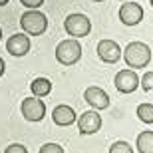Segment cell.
<instances>
[{
  "label": "cell",
  "mask_w": 153,
  "mask_h": 153,
  "mask_svg": "<svg viewBox=\"0 0 153 153\" xmlns=\"http://www.w3.org/2000/svg\"><path fill=\"white\" fill-rule=\"evenodd\" d=\"M123 60L129 70L145 68L151 62V48L143 42H129L123 50Z\"/></svg>",
  "instance_id": "obj_1"
},
{
  "label": "cell",
  "mask_w": 153,
  "mask_h": 153,
  "mask_svg": "<svg viewBox=\"0 0 153 153\" xmlns=\"http://www.w3.org/2000/svg\"><path fill=\"white\" fill-rule=\"evenodd\" d=\"M20 26L28 36H40L48 28V18L40 10H26L20 16Z\"/></svg>",
  "instance_id": "obj_2"
},
{
  "label": "cell",
  "mask_w": 153,
  "mask_h": 153,
  "mask_svg": "<svg viewBox=\"0 0 153 153\" xmlns=\"http://www.w3.org/2000/svg\"><path fill=\"white\" fill-rule=\"evenodd\" d=\"M79 58H82V46L76 38L62 40L56 46V60L62 66H74Z\"/></svg>",
  "instance_id": "obj_3"
},
{
  "label": "cell",
  "mask_w": 153,
  "mask_h": 153,
  "mask_svg": "<svg viewBox=\"0 0 153 153\" xmlns=\"http://www.w3.org/2000/svg\"><path fill=\"white\" fill-rule=\"evenodd\" d=\"M64 28L70 36H74L76 40L84 38L91 32V20L85 14H70L66 20H64Z\"/></svg>",
  "instance_id": "obj_4"
},
{
  "label": "cell",
  "mask_w": 153,
  "mask_h": 153,
  "mask_svg": "<svg viewBox=\"0 0 153 153\" xmlns=\"http://www.w3.org/2000/svg\"><path fill=\"white\" fill-rule=\"evenodd\" d=\"M114 84L117 88V91H121V94H133L141 85V79L135 74V70L127 68V70H119L117 74H115Z\"/></svg>",
  "instance_id": "obj_5"
},
{
  "label": "cell",
  "mask_w": 153,
  "mask_h": 153,
  "mask_svg": "<svg viewBox=\"0 0 153 153\" xmlns=\"http://www.w3.org/2000/svg\"><path fill=\"white\" fill-rule=\"evenodd\" d=\"M20 111H22L24 119L26 121H42L46 115V103L40 100V97H26L22 102V105H20Z\"/></svg>",
  "instance_id": "obj_6"
},
{
  "label": "cell",
  "mask_w": 153,
  "mask_h": 153,
  "mask_svg": "<svg viewBox=\"0 0 153 153\" xmlns=\"http://www.w3.org/2000/svg\"><path fill=\"white\" fill-rule=\"evenodd\" d=\"M96 52H97V56H100V60L105 64H115L121 58V54H123L115 40H100Z\"/></svg>",
  "instance_id": "obj_7"
},
{
  "label": "cell",
  "mask_w": 153,
  "mask_h": 153,
  "mask_svg": "<svg viewBox=\"0 0 153 153\" xmlns=\"http://www.w3.org/2000/svg\"><path fill=\"white\" fill-rule=\"evenodd\" d=\"M102 127V115L97 111H84L78 117V129L82 135H94Z\"/></svg>",
  "instance_id": "obj_8"
},
{
  "label": "cell",
  "mask_w": 153,
  "mask_h": 153,
  "mask_svg": "<svg viewBox=\"0 0 153 153\" xmlns=\"http://www.w3.org/2000/svg\"><path fill=\"white\" fill-rule=\"evenodd\" d=\"M6 52L14 58H22L30 52V38L28 34H12L6 40Z\"/></svg>",
  "instance_id": "obj_9"
},
{
  "label": "cell",
  "mask_w": 153,
  "mask_h": 153,
  "mask_svg": "<svg viewBox=\"0 0 153 153\" xmlns=\"http://www.w3.org/2000/svg\"><path fill=\"white\" fill-rule=\"evenodd\" d=\"M143 18V8L141 4L137 2H125L119 8V20L125 24V26H135V24L141 22Z\"/></svg>",
  "instance_id": "obj_10"
},
{
  "label": "cell",
  "mask_w": 153,
  "mask_h": 153,
  "mask_svg": "<svg viewBox=\"0 0 153 153\" xmlns=\"http://www.w3.org/2000/svg\"><path fill=\"white\" fill-rule=\"evenodd\" d=\"M84 100L90 103L94 109H105L109 108V96L102 88H97V85H91L88 90L84 91Z\"/></svg>",
  "instance_id": "obj_11"
},
{
  "label": "cell",
  "mask_w": 153,
  "mask_h": 153,
  "mask_svg": "<svg viewBox=\"0 0 153 153\" xmlns=\"http://www.w3.org/2000/svg\"><path fill=\"white\" fill-rule=\"evenodd\" d=\"M52 119H54V123L60 125V127H68V125L76 123V111L70 108V105H66V103H60V105H56L54 111H52Z\"/></svg>",
  "instance_id": "obj_12"
},
{
  "label": "cell",
  "mask_w": 153,
  "mask_h": 153,
  "mask_svg": "<svg viewBox=\"0 0 153 153\" xmlns=\"http://www.w3.org/2000/svg\"><path fill=\"white\" fill-rule=\"evenodd\" d=\"M30 90H32V96L34 97H46L52 91V84L48 78H36L30 84Z\"/></svg>",
  "instance_id": "obj_13"
},
{
  "label": "cell",
  "mask_w": 153,
  "mask_h": 153,
  "mask_svg": "<svg viewBox=\"0 0 153 153\" xmlns=\"http://www.w3.org/2000/svg\"><path fill=\"white\" fill-rule=\"evenodd\" d=\"M135 147L139 153H153V131H141L135 139Z\"/></svg>",
  "instance_id": "obj_14"
},
{
  "label": "cell",
  "mask_w": 153,
  "mask_h": 153,
  "mask_svg": "<svg viewBox=\"0 0 153 153\" xmlns=\"http://www.w3.org/2000/svg\"><path fill=\"white\" fill-rule=\"evenodd\" d=\"M137 117L143 123H153V103H139L137 108Z\"/></svg>",
  "instance_id": "obj_15"
},
{
  "label": "cell",
  "mask_w": 153,
  "mask_h": 153,
  "mask_svg": "<svg viewBox=\"0 0 153 153\" xmlns=\"http://www.w3.org/2000/svg\"><path fill=\"white\" fill-rule=\"evenodd\" d=\"M109 153H133V147L127 141H115V143H111Z\"/></svg>",
  "instance_id": "obj_16"
},
{
  "label": "cell",
  "mask_w": 153,
  "mask_h": 153,
  "mask_svg": "<svg viewBox=\"0 0 153 153\" xmlns=\"http://www.w3.org/2000/svg\"><path fill=\"white\" fill-rule=\"evenodd\" d=\"M141 90H145V91L153 90V72H145L141 76Z\"/></svg>",
  "instance_id": "obj_17"
},
{
  "label": "cell",
  "mask_w": 153,
  "mask_h": 153,
  "mask_svg": "<svg viewBox=\"0 0 153 153\" xmlns=\"http://www.w3.org/2000/svg\"><path fill=\"white\" fill-rule=\"evenodd\" d=\"M40 153H64V147H60L58 143H44L40 147Z\"/></svg>",
  "instance_id": "obj_18"
},
{
  "label": "cell",
  "mask_w": 153,
  "mask_h": 153,
  "mask_svg": "<svg viewBox=\"0 0 153 153\" xmlns=\"http://www.w3.org/2000/svg\"><path fill=\"white\" fill-rule=\"evenodd\" d=\"M4 153H28V149L24 147L22 143H10V145L6 147Z\"/></svg>",
  "instance_id": "obj_19"
},
{
  "label": "cell",
  "mask_w": 153,
  "mask_h": 153,
  "mask_svg": "<svg viewBox=\"0 0 153 153\" xmlns=\"http://www.w3.org/2000/svg\"><path fill=\"white\" fill-rule=\"evenodd\" d=\"M20 4H24L30 10H36V8H40V6L44 4V0H20Z\"/></svg>",
  "instance_id": "obj_20"
},
{
  "label": "cell",
  "mask_w": 153,
  "mask_h": 153,
  "mask_svg": "<svg viewBox=\"0 0 153 153\" xmlns=\"http://www.w3.org/2000/svg\"><path fill=\"white\" fill-rule=\"evenodd\" d=\"M4 70H6V64H4V60L0 58V78L4 76Z\"/></svg>",
  "instance_id": "obj_21"
},
{
  "label": "cell",
  "mask_w": 153,
  "mask_h": 153,
  "mask_svg": "<svg viewBox=\"0 0 153 153\" xmlns=\"http://www.w3.org/2000/svg\"><path fill=\"white\" fill-rule=\"evenodd\" d=\"M8 2H10V0H0V6H6Z\"/></svg>",
  "instance_id": "obj_22"
},
{
  "label": "cell",
  "mask_w": 153,
  "mask_h": 153,
  "mask_svg": "<svg viewBox=\"0 0 153 153\" xmlns=\"http://www.w3.org/2000/svg\"><path fill=\"white\" fill-rule=\"evenodd\" d=\"M91 2H103V0H91Z\"/></svg>",
  "instance_id": "obj_23"
},
{
  "label": "cell",
  "mask_w": 153,
  "mask_h": 153,
  "mask_svg": "<svg viewBox=\"0 0 153 153\" xmlns=\"http://www.w3.org/2000/svg\"><path fill=\"white\" fill-rule=\"evenodd\" d=\"M0 40H2V28H0Z\"/></svg>",
  "instance_id": "obj_24"
},
{
  "label": "cell",
  "mask_w": 153,
  "mask_h": 153,
  "mask_svg": "<svg viewBox=\"0 0 153 153\" xmlns=\"http://www.w3.org/2000/svg\"><path fill=\"white\" fill-rule=\"evenodd\" d=\"M149 4H151V6H153V0H149Z\"/></svg>",
  "instance_id": "obj_25"
},
{
  "label": "cell",
  "mask_w": 153,
  "mask_h": 153,
  "mask_svg": "<svg viewBox=\"0 0 153 153\" xmlns=\"http://www.w3.org/2000/svg\"><path fill=\"white\" fill-rule=\"evenodd\" d=\"M119 2H125V0H119Z\"/></svg>",
  "instance_id": "obj_26"
}]
</instances>
